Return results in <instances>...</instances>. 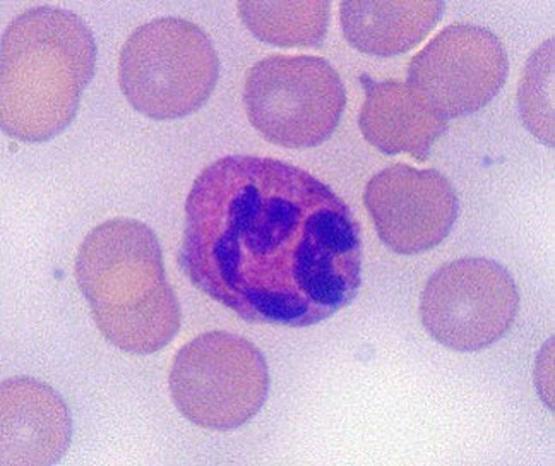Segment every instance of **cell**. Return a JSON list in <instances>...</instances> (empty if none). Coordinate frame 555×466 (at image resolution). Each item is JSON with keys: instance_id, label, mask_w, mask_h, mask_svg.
I'll list each match as a JSON object with an SVG mask.
<instances>
[{"instance_id": "obj_7", "label": "cell", "mask_w": 555, "mask_h": 466, "mask_svg": "<svg viewBox=\"0 0 555 466\" xmlns=\"http://www.w3.org/2000/svg\"><path fill=\"white\" fill-rule=\"evenodd\" d=\"M518 311L519 292L509 271L480 258L457 259L437 270L421 300L427 333L456 352L498 344Z\"/></svg>"}, {"instance_id": "obj_10", "label": "cell", "mask_w": 555, "mask_h": 466, "mask_svg": "<svg viewBox=\"0 0 555 466\" xmlns=\"http://www.w3.org/2000/svg\"><path fill=\"white\" fill-rule=\"evenodd\" d=\"M73 418L55 389L34 377L2 383V466H49L66 454Z\"/></svg>"}, {"instance_id": "obj_11", "label": "cell", "mask_w": 555, "mask_h": 466, "mask_svg": "<svg viewBox=\"0 0 555 466\" xmlns=\"http://www.w3.org/2000/svg\"><path fill=\"white\" fill-rule=\"evenodd\" d=\"M365 102L359 115L365 140L386 155H410L424 161L446 132V119L427 107L409 82L374 81L364 76Z\"/></svg>"}, {"instance_id": "obj_13", "label": "cell", "mask_w": 555, "mask_h": 466, "mask_svg": "<svg viewBox=\"0 0 555 466\" xmlns=\"http://www.w3.org/2000/svg\"><path fill=\"white\" fill-rule=\"evenodd\" d=\"M330 2H241L238 16L250 34L278 47H318L330 21Z\"/></svg>"}, {"instance_id": "obj_1", "label": "cell", "mask_w": 555, "mask_h": 466, "mask_svg": "<svg viewBox=\"0 0 555 466\" xmlns=\"http://www.w3.org/2000/svg\"><path fill=\"white\" fill-rule=\"evenodd\" d=\"M360 233L347 203L312 173L274 158L225 156L192 184L179 264L244 321L314 326L359 295Z\"/></svg>"}, {"instance_id": "obj_3", "label": "cell", "mask_w": 555, "mask_h": 466, "mask_svg": "<svg viewBox=\"0 0 555 466\" xmlns=\"http://www.w3.org/2000/svg\"><path fill=\"white\" fill-rule=\"evenodd\" d=\"M74 270L94 323L114 347L152 355L176 338L182 312L150 226L131 218L94 226Z\"/></svg>"}, {"instance_id": "obj_5", "label": "cell", "mask_w": 555, "mask_h": 466, "mask_svg": "<svg viewBox=\"0 0 555 466\" xmlns=\"http://www.w3.org/2000/svg\"><path fill=\"white\" fill-rule=\"evenodd\" d=\"M168 385L177 409L194 426L233 430L261 412L270 371L261 350L242 336L203 333L177 352Z\"/></svg>"}, {"instance_id": "obj_14", "label": "cell", "mask_w": 555, "mask_h": 466, "mask_svg": "<svg viewBox=\"0 0 555 466\" xmlns=\"http://www.w3.org/2000/svg\"><path fill=\"white\" fill-rule=\"evenodd\" d=\"M522 122L537 140L554 147V40H547L528 61L519 87Z\"/></svg>"}, {"instance_id": "obj_2", "label": "cell", "mask_w": 555, "mask_h": 466, "mask_svg": "<svg viewBox=\"0 0 555 466\" xmlns=\"http://www.w3.org/2000/svg\"><path fill=\"white\" fill-rule=\"evenodd\" d=\"M96 55L90 26L73 11L38 5L14 17L2 37V131L25 143L61 134L78 114Z\"/></svg>"}, {"instance_id": "obj_4", "label": "cell", "mask_w": 555, "mask_h": 466, "mask_svg": "<svg viewBox=\"0 0 555 466\" xmlns=\"http://www.w3.org/2000/svg\"><path fill=\"white\" fill-rule=\"evenodd\" d=\"M218 76L220 59L211 38L182 17H158L139 26L120 52V90L150 119H182L199 111L217 88Z\"/></svg>"}, {"instance_id": "obj_9", "label": "cell", "mask_w": 555, "mask_h": 466, "mask_svg": "<svg viewBox=\"0 0 555 466\" xmlns=\"http://www.w3.org/2000/svg\"><path fill=\"white\" fill-rule=\"evenodd\" d=\"M365 208L380 241L403 256L434 249L457 218L453 184L437 170L395 165L369 180Z\"/></svg>"}, {"instance_id": "obj_6", "label": "cell", "mask_w": 555, "mask_h": 466, "mask_svg": "<svg viewBox=\"0 0 555 466\" xmlns=\"http://www.w3.org/2000/svg\"><path fill=\"white\" fill-rule=\"evenodd\" d=\"M247 119L266 140L306 150L326 143L336 131L347 90L330 62L309 55H271L247 73Z\"/></svg>"}, {"instance_id": "obj_12", "label": "cell", "mask_w": 555, "mask_h": 466, "mask_svg": "<svg viewBox=\"0 0 555 466\" xmlns=\"http://www.w3.org/2000/svg\"><path fill=\"white\" fill-rule=\"evenodd\" d=\"M444 13L442 2H341L345 38L362 54L397 57L415 49Z\"/></svg>"}, {"instance_id": "obj_8", "label": "cell", "mask_w": 555, "mask_h": 466, "mask_svg": "<svg viewBox=\"0 0 555 466\" xmlns=\"http://www.w3.org/2000/svg\"><path fill=\"white\" fill-rule=\"evenodd\" d=\"M509 61L498 35L474 25H453L410 62L409 87L442 119L475 114L506 82Z\"/></svg>"}]
</instances>
